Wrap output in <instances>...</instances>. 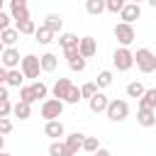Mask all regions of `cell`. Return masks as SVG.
I'll return each instance as SVG.
<instances>
[{"label":"cell","instance_id":"cell-1","mask_svg":"<svg viewBox=\"0 0 156 156\" xmlns=\"http://www.w3.org/2000/svg\"><path fill=\"white\" fill-rule=\"evenodd\" d=\"M134 63H136V68L141 73H151V71H156V54L151 49H136Z\"/></svg>","mask_w":156,"mask_h":156},{"label":"cell","instance_id":"cell-2","mask_svg":"<svg viewBox=\"0 0 156 156\" xmlns=\"http://www.w3.org/2000/svg\"><path fill=\"white\" fill-rule=\"evenodd\" d=\"M112 63H115L117 71H129V68L134 66V51H129V46H119V49H115V54H112Z\"/></svg>","mask_w":156,"mask_h":156},{"label":"cell","instance_id":"cell-3","mask_svg":"<svg viewBox=\"0 0 156 156\" xmlns=\"http://www.w3.org/2000/svg\"><path fill=\"white\" fill-rule=\"evenodd\" d=\"M105 115H107L112 122H124V119L129 117V105H127V100H110Z\"/></svg>","mask_w":156,"mask_h":156},{"label":"cell","instance_id":"cell-4","mask_svg":"<svg viewBox=\"0 0 156 156\" xmlns=\"http://www.w3.org/2000/svg\"><path fill=\"white\" fill-rule=\"evenodd\" d=\"M20 71H22V76L24 78H39V73H41V66H39V56H34V54H27V56H22V61H20Z\"/></svg>","mask_w":156,"mask_h":156},{"label":"cell","instance_id":"cell-5","mask_svg":"<svg viewBox=\"0 0 156 156\" xmlns=\"http://www.w3.org/2000/svg\"><path fill=\"white\" fill-rule=\"evenodd\" d=\"M41 117L46 119V122H51V119H58L61 117V112H63V102L61 100H56V98H49V100H44L41 102Z\"/></svg>","mask_w":156,"mask_h":156},{"label":"cell","instance_id":"cell-6","mask_svg":"<svg viewBox=\"0 0 156 156\" xmlns=\"http://www.w3.org/2000/svg\"><path fill=\"white\" fill-rule=\"evenodd\" d=\"M112 34H115V39H117L122 46H129V44L136 39V32H134V27H132V24H127V22H119V24H115Z\"/></svg>","mask_w":156,"mask_h":156},{"label":"cell","instance_id":"cell-7","mask_svg":"<svg viewBox=\"0 0 156 156\" xmlns=\"http://www.w3.org/2000/svg\"><path fill=\"white\" fill-rule=\"evenodd\" d=\"M20 61H22V58H20V51H17L15 46H5V51L0 54V66H5L7 71H10V68H17Z\"/></svg>","mask_w":156,"mask_h":156},{"label":"cell","instance_id":"cell-8","mask_svg":"<svg viewBox=\"0 0 156 156\" xmlns=\"http://www.w3.org/2000/svg\"><path fill=\"white\" fill-rule=\"evenodd\" d=\"M10 17L15 22L29 20V5H27V0H10Z\"/></svg>","mask_w":156,"mask_h":156},{"label":"cell","instance_id":"cell-9","mask_svg":"<svg viewBox=\"0 0 156 156\" xmlns=\"http://www.w3.org/2000/svg\"><path fill=\"white\" fill-rule=\"evenodd\" d=\"M83 136H85V134H78V132H73V134H68V136H63V146H66V156H76V154L80 151V146H83Z\"/></svg>","mask_w":156,"mask_h":156},{"label":"cell","instance_id":"cell-10","mask_svg":"<svg viewBox=\"0 0 156 156\" xmlns=\"http://www.w3.org/2000/svg\"><path fill=\"white\" fill-rule=\"evenodd\" d=\"M119 17H122V22H127V24H134V22L141 17V7H139L136 2H127V5L119 10Z\"/></svg>","mask_w":156,"mask_h":156},{"label":"cell","instance_id":"cell-11","mask_svg":"<svg viewBox=\"0 0 156 156\" xmlns=\"http://www.w3.org/2000/svg\"><path fill=\"white\" fill-rule=\"evenodd\" d=\"M78 54H80L83 58L95 56V54H98V41H95L93 37H83V39H78Z\"/></svg>","mask_w":156,"mask_h":156},{"label":"cell","instance_id":"cell-12","mask_svg":"<svg viewBox=\"0 0 156 156\" xmlns=\"http://www.w3.org/2000/svg\"><path fill=\"white\" fill-rule=\"evenodd\" d=\"M71 88H73V83H71L68 78H58V80L54 83V88H51V93H54V98H56V100H61V102H66V98H68V93H71Z\"/></svg>","mask_w":156,"mask_h":156},{"label":"cell","instance_id":"cell-13","mask_svg":"<svg viewBox=\"0 0 156 156\" xmlns=\"http://www.w3.org/2000/svg\"><path fill=\"white\" fill-rule=\"evenodd\" d=\"M44 134L49 136V139H61L63 134H66V127H63V122L61 119H51V122H46L44 124Z\"/></svg>","mask_w":156,"mask_h":156},{"label":"cell","instance_id":"cell-14","mask_svg":"<svg viewBox=\"0 0 156 156\" xmlns=\"http://www.w3.org/2000/svg\"><path fill=\"white\" fill-rule=\"evenodd\" d=\"M107 102H110V100H107V95H105L102 90H98V93H95V95L88 100V105H90V110H93L95 115L105 112V110H107Z\"/></svg>","mask_w":156,"mask_h":156},{"label":"cell","instance_id":"cell-15","mask_svg":"<svg viewBox=\"0 0 156 156\" xmlns=\"http://www.w3.org/2000/svg\"><path fill=\"white\" fill-rule=\"evenodd\" d=\"M136 122H139L141 127H156V110L139 107V112H136Z\"/></svg>","mask_w":156,"mask_h":156},{"label":"cell","instance_id":"cell-16","mask_svg":"<svg viewBox=\"0 0 156 156\" xmlns=\"http://www.w3.org/2000/svg\"><path fill=\"white\" fill-rule=\"evenodd\" d=\"M44 27L51 29L54 34H61V29H63V17L56 15V12H49V15L44 17Z\"/></svg>","mask_w":156,"mask_h":156},{"label":"cell","instance_id":"cell-17","mask_svg":"<svg viewBox=\"0 0 156 156\" xmlns=\"http://www.w3.org/2000/svg\"><path fill=\"white\" fill-rule=\"evenodd\" d=\"M39 66H41V71L51 73V71H56V66H58V58H56L51 51H46V54H41V56H39Z\"/></svg>","mask_w":156,"mask_h":156},{"label":"cell","instance_id":"cell-18","mask_svg":"<svg viewBox=\"0 0 156 156\" xmlns=\"http://www.w3.org/2000/svg\"><path fill=\"white\" fill-rule=\"evenodd\" d=\"M17 39H20V32H17L15 27H7V29H2V32H0V41H2L5 46H15V44H17Z\"/></svg>","mask_w":156,"mask_h":156},{"label":"cell","instance_id":"cell-19","mask_svg":"<svg viewBox=\"0 0 156 156\" xmlns=\"http://www.w3.org/2000/svg\"><path fill=\"white\" fill-rule=\"evenodd\" d=\"M22 80H24L22 71H20V68H10V71H7V80H5V85H7V88H22Z\"/></svg>","mask_w":156,"mask_h":156},{"label":"cell","instance_id":"cell-20","mask_svg":"<svg viewBox=\"0 0 156 156\" xmlns=\"http://www.w3.org/2000/svg\"><path fill=\"white\" fill-rule=\"evenodd\" d=\"M139 107L156 110V88H149V90H144V95L139 98Z\"/></svg>","mask_w":156,"mask_h":156},{"label":"cell","instance_id":"cell-21","mask_svg":"<svg viewBox=\"0 0 156 156\" xmlns=\"http://www.w3.org/2000/svg\"><path fill=\"white\" fill-rule=\"evenodd\" d=\"M34 37H37V41H39V44H44V46H46V44H51V41H54V37H56V34H54L51 29H46V27L41 24V27H37Z\"/></svg>","mask_w":156,"mask_h":156},{"label":"cell","instance_id":"cell-22","mask_svg":"<svg viewBox=\"0 0 156 156\" xmlns=\"http://www.w3.org/2000/svg\"><path fill=\"white\" fill-rule=\"evenodd\" d=\"M12 115L15 117H20V119H29L32 117V105H27V102H17V105H12Z\"/></svg>","mask_w":156,"mask_h":156},{"label":"cell","instance_id":"cell-23","mask_svg":"<svg viewBox=\"0 0 156 156\" xmlns=\"http://www.w3.org/2000/svg\"><path fill=\"white\" fill-rule=\"evenodd\" d=\"M85 12L93 15V17L102 15L105 12V0H85Z\"/></svg>","mask_w":156,"mask_h":156},{"label":"cell","instance_id":"cell-24","mask_svg":"<svg viewBox=\"0 0 156 156\" xmlns=\"http://www.w3.org/2000/svg\"><path fill=\"white\" fill-rule=\"evenodd\" d=\"M15 29H17L20 34H34V32H37V24H34V20L29 17V20H20V22H15Z\"/></svg>","mask_w":156,"mask_h":156},{"label":"cell","instance_id":"cell-25","mask_svg":"<svg viewBox=\"0 0 156 156\" xmlns=\"http://www.w3.org/2000/svg\"><path fill=\"white\" fill-rule=\"evenodd\" d=\"M58 44H61V49L78 46V37H76V34H71V32H61V34H58Z\"/></svg>","mask_w":156,"mask_h":156},{"label":"cell","instance_id":"cell-26","mask_svg":"<svg viewBox=\"0 0 156 156\" xmlns=\"http://www.w3.org/2000/svg\"><path fill=\"white\" fill-rule=\"evenodd\" d=\"M83 151H88V154H95L98 149H100V139L98 136H83V146H80Z\"/></svg>","mask_w":156,"mask_h":156},{"label":"cell","instance_id":"cell-27","mask_svg":"<svg viewBox=\"0 0 156 156\" xmlns=\"http://www.w3.org/2000/svg\"><path fill=\"white\" fill-rule=\"evenodd\" d=\"M95 85H98V90H100V88L112 85V71H100V73H98V78H95Z\"/></svg>","mask_w":156,"mask_h":156},{"label":"cell","instance_id":"cell-28","mask_svg":"<svg viewBox=\"0 0 156 156\" xmlns=\"http://www.w3.org/2000/svg\"><path fill=\"white\" fill-rule=\"evenodd\" d=\"M144 90H146V88H144L139 80H132V83L127 85V98H141Z\"/></svg>","mask_w":156,"mask_h":156},{"label":"cell","instance_id":"cell-29","mask_svg":"<svg viewBox=\"0 0 156 156\" xmlns=\"http://www.w3.org/2000/svg\"><path fill=\"white\" fill-rule=\"evenodd\" d=\"M20 100H22V102H27V105L37 102V95H34L32 85H22V88H20Z\"/></svg>","mask_w":156,"mask_h":156},{"label":"cell","instance_id":"cell-30","mask_svg":"<svg viewBox=\"0 0 156 156\" xmlns=\"http://www.w3.org/2000/svg\"><path fill=\"white\" fill-rule=\"evenodd\" d=\"M95 93H98V85H95V80H90V83H83V85H80V98H88V100H90Z\"/></svg>","mask_w":156,"mask_h":156},{"label":"cell","instance_id":"cell-31","mask_svg":"<svg viewBox=\"0 0 156 156\" xmlns=\"http://www.w3.org/2000/svg\"><path fill=\"white\" fill-rule=\"evenodd\" d=\"M49 156H66V146H63V141H51L49 144Z\"/></svg>","mask_w":156,"mask_h":156},{"label":"cell","instance_id":"cell-32","mask_svg":"<svg viewBox=\"0 0 156 156\" xmlns=\"http://www.w3.org/2000/svg\"><path fill=\"white\" fill-rule=\"evenodd\" d=\"M127 2H129V0H105V10H107V12H115V15H117V12H119V10H122V7L127 5Z\"/></svg>","mask_w":156,"mask_h":156},{"label":"cell","instance_id":"cell-33","mask_svg":"<svg viewBox=\"0 0 156 156\" xmlns=\"http://www.w3.org/2000/svg\"><path fill=\"white\" fill-rule=\"evenodd\" d=\"M68 66H71V71L83 73V71H85V58H83V56H76V58H71V61H68Z\"/></svg>","mask_w":156,"mask_h":156},{"label":"cell","instance_id":"cell-34","mask_svg":"<svg viewBox=\"0 0 156 156\" xmlns=\"http://www.w3.org/2000/svg\"><path fill=\"white\" fill-rule=\"evenodd\" d=\"M32 90H34V95H37V100H39V98H46V93H49V88H46V83H41V80H34V83H32Z\"/></svg>","mask_w":156,"mask_h":156},{"label":"cell","instance_id":"cell-35","mask_svg":"<svg viewBox=\"0 0 156 156\" xmlns=\"http://www.w3.org/2000/svg\"><path fill=\"white\" fill-rule=\"evenodd\" d=\"M80 100H83V98H80V88L73 85L71 93H68V98H66V102H68V105H76V102H80Z\"/></svg>","mask_w":156,"mask_h":156},{"label":"cell","instance_id":"cell-36","mask_svg":"<svg viewBox=\"0 0 156 156\" xmlns=\"http://www.w3.org/2000/svg\"><path fill=\"white\" fill-rule=\"evenodd\" d=\"M12 132V122H10V117H0V134L5 136V134H10Z\"/></svg>","mask_w":156,"mask_h":156},{"label":"cell","instance_id":"cell-37","mask_svg":"<svg viewBox=\"0 0 156 156\" xmlns=\"http://www.w3.org/2000/svg\"><path fill=\"white\" fill-rule=\"evenodd\" d=\"M12 115V102L10 100H0V117H10Z\"/></svg>","mask_w":156,"mask_h":156},{"label":"cell","instance_id":"cell-38","mask_svg":"<svg viewBox=\"0 0 156 156\" xmlns=\"http://www.w3.org/2000/svg\"><path fill=\"white\" fill-rule=\"evenodd\" d=\"M10 20H12V17H10V15H7V12H0V32H2V29H7V27H10Z\"/></svg>","mask_w":156,"mask_h":156},{"label":"cell","instance_id":"cell-39","mask_svg":"<svg viewBox=\"0 0 156 156\" xmlns=\"http://www.w3.org/2000/svg\"><path fill=\"white\" fill-rule=\"evenodd\" d=\"M63 56H66L68 61H71V58H76V56H80V54H78V46H71V49H63Z\"/></svg>","mask_w":156,"mask_h":156},{"label":"cell","instance_id":"cell-40","mask_svg":"<svg viewBox=\"0 0 156 156\" xmlns=\"http://www.w3.org/2000/svg\"><path fill=\"white\" fill-rule=\"evenodd\" d=\"M5 80H7V68L0 66V85H5Z\"/></svg>","mask_w":156,"mask_h":156},{"label":"cell","instance_id":"cell-41","mask_svg":"<svg viewBox=\"0 0 156 156\" xmlns=\"http://www.w3.org/2000/svg\"><path fill=\"white\" fill-rule=\"evenodd\" d=\"M0 100H10V95H7V85H0Z\"/></svg>","mask_w":156,"mask_h":156},{"label":"cell","instance_id":"cell-42","mask_svg":"<svg viewBox=\"0 0 156 156\" xmlns=\"http://www.w3.org/2000/svg\"><path fill=\"white\" fill-rule=\"evenodd\" d=\"M93 156H112V154H110V151H107V149H102V146H100V149H98V151H95V154H93Z\"/></svg>","mask_w":156,"mask_h":156},{"label":"cell","instance_id":"cell-43","mask_svg":"<svg viewBox=\"0 0 156 156\" xmlns=\"http://www.w3.org/2000/svg\"><path fill=\"white\" fill-rule=\"evenodd\" d=\"M2 149H5V136L0 134V151H2Z\"/></svg>","mask_w":156,"mask_h":156},{"label":"cell","instance_id":"cell-44","mask_svg":"<svg viewBox=\"0 0 156 156\" xmlns=\"http://www.w3.org/2000/svg\"><path fill=\"white\" fill-rule=\"evenodd\" d=\"M146 2H149V5H151V7H156V0H146Z\"/></svg>","mask_w":156,"mask_h":156},{"label":"cell","instance_id":"cell-45","mask_svg":"<svg viewBox=\"0 0 156 156\" xmlns=\"http://www.w3.org/2000/svg\"><path fill=\"white\" fill-rule=\"evenodd\" d=\"M2 51H5V44H2V41H0V54H2Z\"/></svg>","mask_w":156,"mask_h":156},{"label":"cell","instance_id":"cell-46","mask_svg":"<svg viewBox=\"0 0 156 156\" xmlns=\"http://www.w3.org/2000/svg\"><path fill=\"white\" fill-rule=\"evenodd\" d=\"M0 156H12V154H7V151H0Z\"/></svg>","mask_w":156,"mask_h":156},{"label":"cell","instance_id":"cell-47","mask_svg":"<svg viewBox=\"0 0 156 156\" xmlns=\"http://www.w3.org/2000/svg\"><path fill=\"white\" fill-rule=\"evenodd\" d=\"M2 5H5V0H0V12H2Z\"/></svg>","mask_w":156,"mask_h":156},{"label":"cell","instance_id":"cell-48","mask_svg":"<svg viewBox=\"0 0 156 156\" xmlns=\"http://www.w3.org/2000/svg\"><path fill=\"white\" fill-rule=\"evenodd\" d=\"M129 2H136V5H139V2H141V0H129Z\"/></svg>","mask_w":156,"mask_h":156}]
</instances>
